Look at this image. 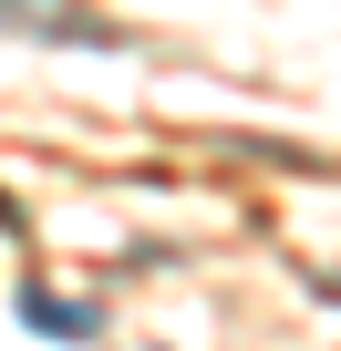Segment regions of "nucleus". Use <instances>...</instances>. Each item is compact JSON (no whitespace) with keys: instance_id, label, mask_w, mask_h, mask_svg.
<instances>
[{"instance_id":"1","label":"nucleus","mask_w":341,"mask_h":351,"mask_svg":"<svg viewBox=\"0 0 341 351\" xmlns=\"http://www.w3.org/2000/svg\"><path fill=\"white\" fill-rule=\"evenodd\" d=\"M0 21H21V32H42V42H114L104 21H52V0H0Z\"/></svg>"}]
</instances>
